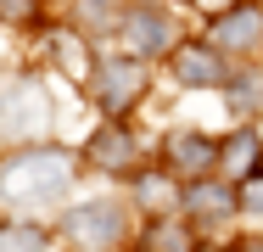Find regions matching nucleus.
<instances>
[{"instance_id":"f8f14e48","label":"nucleus","mask_w":263,"mask_h":252,"mask_svg":"<svg viewBox=\"0 0 263 252\" xmlns=\"http://www.w3.org/2000/svg\"><path fill=\"white\" fill-rule=\"evenodd\" d=\"M0 252H45V230L11 224V230H0Z\"/></svg>"},{"instance_id":"0eeeda50","label":"nucleus","mask_w":263,"mask_h":252,"mask_svg":"<svg viewBox=\"0 0 263 252\" xmlns=\"http://www.w3.org/2000/svg\"><path fill=\"white\" fill-rule=\"evenodd\" d=\"M123 40H129V50H146V56H152V50L168 45V23H162L157 11H146V6H140V11H129V17H123Z\"/></svg>"},{"instance_id":"20e7f679","label":"nucleus","mask_w":263,"mask_h":252,"mask_svg":"<svg viewBox=\"0 0 263 252\" xmlns=\"http://www.w3.org/2000/svg\"><path fill=\"white\" fill-rule=\"evenodd\" d=\"M213 45L218 50H258L263 45V11L258 6H230L213 23Z\"/></svg>"},{"instance_id":"ddd939ff","label":"nucleus","mask_w":263,"mask_h":252,"mask_svg":"<svg viewBox=\"0 0 263 252\" xmlns=\"http://www.w3.org/2000/svg\"><path fill=\"white\" fill-rule=\"evenodd\" d=\"M140 202H146V207H168V179H162V174H140Z\"/></svg>"},{"instance_id":"423d86ee","label":"nucleus","mask_w":263,"mask_h":252,"mask_svg":"<svg viewBox=\"0 0 263 252\" xmlns=\"http://www.w3.org/2000/svg\"><path fill=\"white\" fill-rule=\"evenodd\" d=\"M168 163L179 174H208L213 163H218V146H213L208 135H174L168 140Z\"/></svg>"},{"instance_id":"dca6fc26","label":"nucleus","mask_w":263,"mask_h":252,"mask_svg":"<svg viewBox=\"0 0 263 252\" xmlns=\"http://www.w3.org/2000/svg\"><path fill=\"white\" fill-rule=\"evenodd\" d=\"M28 11H34V0H0V17H11V23L28 17Z\"/></svg>"},{"instance_id":"9b49d317","label":"nucleus","mask_w":263,"mask_h":252,"mask_svg":"<svg viewBox=\"0 0 263 252\" xmlns=\"http://www.w3.org/2000/svg\"><path fill=\"white\" fill-rule=\"evenodd\" d=\"M258 151H263L258 135H235V140L218 151V157H224V168H230L235 179H252V174H258Z\"/></svg>"},{"instance_id":"9d476101","label":"nucleus","mask_w":263,"mask_h":252,"mask_svg":"<svg viewBox=\"0 0 263 252\" xmlns=\"http://www.w3.org/2000/svg\"><path fill=\"white\" fill-rule=\"evenodd\" d=\"M140 252H196V236H191L185 224L162 219V224H152V230H146V241H140Z\"/></svg>"},{"instance_id":"1a4fd4ad","label":"nucleus","mask_w":263,"mask_h":252,"mask_svg":"<svg viewBox=\"0 0 263 252\" xmlns=\"http://www.w3.org/2000/svg\"><path fill=\"white\" fill-rule=\"evenodd\" d=\"M90 157H96L101 168H129V163H135V140H129L123 129H101L96 146H90Z\"/></svg>"},{"instance_id":"f3484780","label":"nucleus","mask_w":263,"mask_h":252,"mask_svg":"<svg viewBox=\"0 0 263 252\" xmlns=\"http://www.w3.org/2000/svg\"><path fill=\"white\" fill-rule=\"evenodd\" d=\"M235 252H263V241H258V236H252V241H241V247H235Z\"/></svg>"},{"instance_id":"4468645a","label":"nucleus","mask_w":263,"mask_h":252,"mask_svg":"<svg viewBox=\"0 0 263 252\" xmlns=\"http://www.w3.org/2000/svg\"><path fill=\"white\" fill-rule=\"evenodd\" d=\"M56 50H62V62H67L73 73H84V56H79V40H73V34H62V40H56Z\"/></svg>"},{"instance_id":"f03ea898","label":"nucleus","mask_w":263,"mask_h":252,"mask_svg":"<svg viewBox=\"0 0 263 252\" xmlns=\"http://www.w3.org/2000/svg\"><path fill=\"white\" fill-rule=\"evenodd\" d=\"M140 96H146V62L140 56H112V62L96 67V101H101V112L123 118Z\"/></svg>"},{"instance_id":"f257e3e1","label":"nucleus","mask_w":263,"mask_h":252,"mask_svg":"<svg viewBox=\"0 0 263 252\" xmlns=\"http://www.w3.org/2000/svg\"><path fill=\"white\" fill-rule=\"evenodd\" d=\"M67 185V157L62 151H23L0 168V191L11 202H51Z\"/></svg>"},{"instance_id":"39448f33","label":"nucleus","mask_w":263,"mask_h":252,"mask_svg":"<svg viewBox=\"0 0 263 252\" xmlns=\"http://www.w3.org/2000/svg\"><path fill=\"white\" fill-rule=\"evenodd\" d=\"M174 73H179V84H191V90H208V84H224V79H230L224 62H218V45H179L174 50Z\"/></svg>"},{"instance_id":"6e6552de","label":"nucleus","mask_w":263,"mask_h":252,"mask_svg":"<svg viewBox=\"0 0 263 252\" xmlns=\"http://www.w3.org/2000/svg\"><path fill=\"white\" fill-rule=\"evenodd\" d=\"M185 207H191V219L218 224L224 213H235V185H191L185 191Z\"/></svg>"},{"instance_id":"2eb2a0df","label":"nucleus","mask_w":263,"mask_h":252,"mask_svg":"<svg viewBox=\"0 0 263 252\" xmlns=\"http://www.w3.org/2000/svg\"><path fill=\"white\" fill-rule=\"evenodd\" d=\"M241 207L263 213V174H252V179H247V191H241Z\"/></svg>"},{"instance_id":"7ed1b4c3","label":"nucleus","mask_w":263,"mask_h":252,"mask_svg":"<svg viewBox=\"0 0 263 252\" xmlns=\"http://www.w3.org/2000/svg\"><path fill=\"white\" fill-rule=\"evenodd\" d=\"M62 230H67L73 241H84V247H112L118 230H123V213H118L112 202H84V207H73V213L62 219Z\"/></svg>"}]
</instances>
